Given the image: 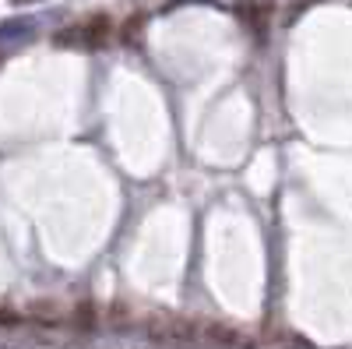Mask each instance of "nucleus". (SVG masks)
I'll list each match as a JSON object with an SVG mask.
<instances>
[{"label": "nucleus", "mask_w": 352, "mask_h": 349, "mask_svg": "<svg viewBox=\"0 0 352 349\" xmlns=\"http://www.w3.org/2000/svg\"><path fill=\"white\" fill-rule=\"evenodd\" d=\"M148 339L169 349H184V346H197V325L184 321V317L173 314H155L148 317Z\"/></svg>", "instance_id": "f257e3e1"}, {"label": "nucleus", "mask_w": 352, "mask_h": 349, "mask_svg": "<svg viewBox=\"0 0 352 349\" xmlns=\"http://www.w3.org/2000/svg\"><path fill=\"white\" fill-rule=\"evenodd\" d=\"M106 36H109V21L106 18H88V21H81V25H74V28H64V32H56V46H74V50H99L102 43H106Z\"/></svg>", "instance_id": "f03ea898"}, {"label": "nucleus", "mask_w": 352, "mask_h": 349, "mask_svg": "<svg viewBox=\"0 0 352 349\" xmlns=\"http://www.w3.org/2000/svg\"><path fill=\"white\" fill-rule=\"evenodd\" d=\"M197 346H215V349H250L247 335H240L236 328L215 325V321L197 325Z\"/></svg>", "instance_id": "7ed1b4c3"}, {"label": "nucleus", "mask_w": 352, "mask_h": 349, "mask_svg": "<svg viewBox=\"0 0 352 349\" xmlns=\"http://www.w3.org/2000/svg\"><path fill=\"white\" fill-rule=\"evenodd\" d=\"M36 32H39L36 18H8L0 21V46H25L36 39Z\"/></svg>", "instance_id": "20e7f679"}, {"label": "nucleus", "mask_w": 352, "mask_h": 349, "mask_svg": "<svg viewBox=\"0 0 352 349\" xmlns=\"http://www.w3.org/2000/svg\"><path fill=\"white\" fill-rule=\"evenodd\" d=\"M28 317H36V321H64V317H71L60 304H56V300H32V304H28Z\"/></svg>", "instance_id": "39448f33"}, {"label": "nucleus", "mask_w": 352, "mask_h": 349, "mask_svg": "<svg viewBox=\"0 0 352 349\" xmlns=\"http://www.w3.org/2000/svg\"><path fill=\"white\" fill-rule=\"evenodd\" d=\"M236 14L250 25L254 36H264V28H268V8H264V4H240Z\"/></svg>", "instance_id": "423d86ee"}, {"label": "nucleus", "mask_w": 352, "mask_h": 349, "mask_svg": "<svg viewBox=\"0 0 352 349\" xmlns=\"http://www.w3.org/2000/svg\"><path fill=\"white\" fill-rule=\"evenodd\" d=\"M71 317L81 325V332H88V328L96 325V310H92V304H88V300H85V304H78V307L71 310Z\"/></svg>", "instance_id": "0eeeda50"}, {"label": "nucleus", "mask_w": 352, "mask_h": 349, "mask_svg": "<svg viewBox=\"0 0 352 349\" xmlns=\"http://www.w3.org/2000/svg\"><path fill=\"white\" fill-rule=\"evenodd\" d=\"M275 349H314V346L300 335H275Z\"/></svg>", "instance_id": "6e6552de"}, {"label": "nucleus", "mask_w": 352, "mask_h": 349, "mask_svg": "<svg viewBox=\"0 0 352 349\" xmlns=\"http://www.w3.org/2000/svg\"><path fill=\"white\" fill-rule=\"evenodd\" d=\"M14 4H32V0H14Z\"/></svg>", "instance_id": "1a4fd4ad"}]
</instances>
